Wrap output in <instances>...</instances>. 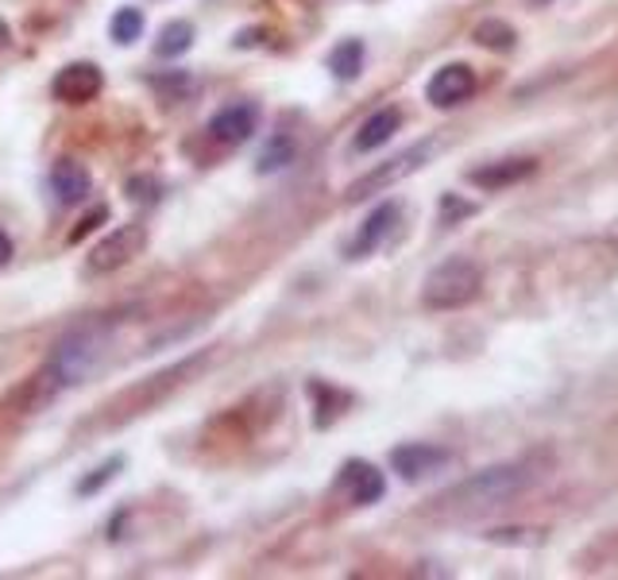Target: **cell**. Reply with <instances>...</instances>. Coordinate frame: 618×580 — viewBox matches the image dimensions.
I'll list each match as a JSON object with an SVG mask.
<instances>
[{
	"label": "cell",
	"instance_id": "4fadbf2b",
	"mask_svg": "<svg viewBox=\"0 0 618 580\" xmlns=\"http://www.w3.org/2000/svg\"><path fill=\"white\" fill-rule=\"evenodd\" d=\"M89 186H94V179H89V171H85L77 159H59L51 167V190H54V197H59L62 205L85 202Z\"/></svg>",
	"mask_w": 618,
	"mask_h": 580
},
{
	"label": "cell",
	"instance_id": "2e32d148",
	"mask_svg": "<svg viewBox=\"0 0 618 580\" xmlns=\"http://www.w3.org/2000/svg\"><path fill=\"white\" fill-rule=\"evenodd\" d=\"M472 39H475V44H480V47H487V51L507 55V51H514L518 32L507 24V20H483V24H475Z\"/></svg>",
	"mask_w": 618,
	"mask_h": 580
},
{
	"label": "cell",
	"instance_id": "5bb4252c",
	"mask_svg": "<svg viewBox=\"0 0 618 580\" xmlns=\"http://www.w3.org/2000/svg\"><path fill=\"white\" fill-rule=\"evenodd\" d=\"M399 129H402V109L387 105V109L372 112L356 132V152H375V147L390 144V136H395Z\"/></svg>",
	"mask_w": 618,
	"mask_h": 580
},
{
	"label": "cell",
	"instance_id": "5b68a950",
	"mask_svg": "<svg viewBox=\"0 0 618 580\" xmlns=\"http://www.w3.org/2000/svg\"><path fill=\"white\" fill-rule=\"evenodd\" d=\"M429 152H433V144H414L410 152H402V155H395V159H387L383 167H375L372 174H364L360 182H352V186H348V202H364V197L390 190L395 182H402L407 174H414L417 167H422V162L429 159Z\"/></svg>",
	"mask_w": 618,
	"mask_h": 580
},
{
	"label": "cell",
	"instance_id": "ac0fdd59",
	"mask_svg": "<svg viewBox=\"0 0 618 580\" xmlns=\"http://www.w3.org/2000/svg\"><path fill=\"white\" fill-rule=\"evenodd\" d=\"M294 155H298L294 140H290L287 132H275V136L267 140V147H263V155H259V174L282 171V167H290V162H294Z\"/></svg>",
	"mask_w": 618,
	"mask_h": 580
},
{
	"label": "cell",
	"instance_id": "8992f818",
	"mask_svg": "<svg viewBox=\"0 0 618 580\" xmlns=\"http://www.w3.org/2000/svg\"><path fill=\"white\" fill-rule=\"evenodd\" d=\"M475 70L468 62H449V67H440L437 74L429 77V86H425V97H429L433 109H457V105L472 101L475 94Z\"/></svg>",
	"mask_w": 618,
	"mask_h": 580
},
{
	"label": "cell",
	"instance_id": "9a60e30c",
	"mask_svg": "<svg viewBox=\"0 0 618 580\" xmlns=\"http://www.w3.org/2000/svg\"><path fill=\"white\" fill-rule=\"evenodd\" d=\"M364 59H367L364 44H360V39H344V44L332 47L329 70L340 77V82H356V77L364 74Z\"/></svg>",
	"mask_w": 618,
	"mask_h": 580
},
{
	"label": "cell",
	"instance_id": "3957f363",
	"mask_svg": "<svg viewBox=\"0 0 618 580\" xmlns=\"http://www.w3.org/2000/svg\"><path fill=\"white\" fill-rule=\"evenodd\" d=\"M483 290V271L475 259L452 256L445 264H437L422 282V302L429 310H460L468 302L480 299Z\"/></svg>",
	"mask_w": 618,
	"mask_h": 580
},
{
	"label": "cell",
	"instance_id": "7c38bea8",
	"mask_svg": "<svg viewBox=\"0 0 618 580\" xmlns=\"http://www.w3.org/2000/svg\"><path fill=\"white\" fill-rule=\"evenodd\" d=\"M537 171V159H499V162H483L475 171H468V182L480 190H507L514 182H525Z\"/></svg>",
	"mask_w": 618,
	"mask_h": 580
},
{
	"label": "cell",
	"instance_id": "30bf717a",
	"mask_svg": "<svg viewBox=\"0 0 618 580\" xmlns=\"http://www.w3.org/2000/svg\"><path fill=\"white\" fill-rule=\"evenodd\" d=\"M340 492H344L352 504L372 507L387 495V480H383V472L375 469L372 461H348L344 469H340Z\"/></svg>",
	"mask_w": 618,
	"mask_h": 580
},
{
	"label": "cell",
	"instance_id": "6da1fadb",
	"mask_svg": "<svg viewBox=\"0 0 618 580\" xmlns=\"http://www.w3.org/2000/svg\"><path fill=\"white\" fill-rule=\"evenodd\" d=\"M101 352H105V334L97 329V325L74 329V334L51 352L47 367H43V376H39L43 399H47V395L54 399V395L66 391V387L85 384V379L97 372V364H101Z\"/></svg>",
	"mask_w": 618,
	"mask_h": 580
},
{
	"label": "cell",
	"instance_id": "9c48e42d",
	"mask_svg": "<svg viewBox=\"0 0 618 580\" xmlns=\"http://www.w3.org/2000/svg\"><path fill=\"white\" fill-rule=\"evenodd\" d=\"M51 89L54 97L66 105L94 101V97L101 94V70H97L94 62H70V67H62L59 74H54Z\"/></svg>",
	"mask_w": 618,
	"mask_h": 580
},
{
	"label": "cell",
	"instance_id": "e0dca14e",
	"mask_svg": "<svg viewBox=\"0 0 618 580\" xmlns=\"http://www.w3.org/2000/svg\"><path fill=\"white\" fill-rule=\"evenodd\" d=\"M194 47V24L190 20H174L159 32V44H155V55L159 59H179Z\"/></svg>",
	"mask_w": 618,
	"mask_h": 580
},
{
	"label": "cell",
	"instance_id": "d6986e66",
	"mask_svg": "<svg viewBox=\"0 0 618 580\" xmlns=\"http://www.w3.org/2000/svg\"><path fill=\"white\" fill-rule=\"evenodd\" d=\"M109 32H112V39H117L120 47L136 44L140 35H144V12H140V9H120L117 16H112Z\"/></svg>",
	"mask_w": 618,
	"mask_h": 580
},
{
	"label": "cell",
	"instance_id": "8fae6325",
	"mask_svg": "<svg viewBox=\"0 0 618 580\" xmlns=\"http://www.w3.org/2000/svg\"><path fill=\"white\" fill-rule=\"evenodd\" d=\"M255 120H259V112H255V105H225L220 112H213L209 120V136L217 140V144L225 147H240L252 140L255 132Z\"/></svg>",
	"mask_w": 618,
	"mask_h": 580
},
{
	"label": "cell",
	"instance_id": "277c9868",
	"mask_svg": "<svg viewBox=\"0 0 618 580\" xmlns=\"http://www.w3.org/2000/svg\"><path fill=\"white\" fill-rule=\"evenodd\" d=\"M144 247H147V229H144V225H136V221L120 225V229H112L109 237H105L101 244L89 252V271H94V275L117 271V267L132 264V259H136Z\"/></svg>",
	"mask_w": 618,
	"mask_h": 580
},
{
	"label": "cell",
	"instance_id": "603a6c76",
	"mask_svg": "<svg viewBox=\"0 0 618 580\" xmlns=\"http://www.w3.org/2000/svg\"><path fill=\"white\" fill-rule=\"evenodd\" d=\"M440 209H445V221H449V217H468V214H475V205L457 202V197H452V194H445V202H440Z\"/></svg>",
	"mask_w": 618,
	"mask_h": 580
},
{
	"label": "cell",
	"instance_id": "7402d4cb",
	"mask_svg": "<svg viewBox=\"0 0 618 580\" xmlns=\"http://www.w3.org/2000/svg\"><path fill=\"white\" fill-rule=\"evenodd\" d=\"M105 217H109V209H105V205H94V214L85 217V221H82V225H77V229H74V232H70V244H77V240H82V237H89V232H94V229H97V225H101V221H105Z\"/></svg>",
	"mask_w": 618,
	"mask_h": 580
},
{
	"label": "cell",
	"instance_id": "cb8c5ba5",
	"mask_svg": "<svg viewBox=\"0 0 618 580\" xmlns=\"http://www.w3.org/2000/svg\"><path fill=\"white\" fill-rule=\"evenodd\" d=\"M9 259H12V240L0 232V267H9Z\"/></svg>",
	"mask_w": 618,
	"mask_h": 580
},
{
	"label": "cell",
	"instance_id": "52a82bcc",
	"mask_svg": "<svg viewBox=\"0 0 618 580\" xmlns=\"http://www.w3.org/2000/svg\"><path fill=\"white\" fill-rule=\"evenodd\" d=\"M449 461H452V452L429 442H410L390 452V464H395V472H399L407 484H417V480L433 476V472H440Z\"/></svg>",
	"mask_w": 618,
	"mask_h": 580
},
{
	"label": "cell",
	"instance_id": "44dd1931",
	"mask_svg": "<svg viewBox=\"0 0 618 580\" xmlns=\"http://www.w3.org/2000/svg\"><path fill=\"white\" fill-rule=\"evenodd\" d=\"M159 182L155 179H132L128 182V197H132V202H155V197H159Z\"/></svg>",
	"mask_w": 618,
	"mask_h": 580
},
{
	"label": "cell",
	"instance_id": "ba28073f",
	"mask_svg": "<svg viewBox=\"0 0 618 580\" xmlns=\"http://www.w3.org/2000/svg\"><path fill=\"white\" fill-rule=\"evenodd\" d=\"M399 217H402L399 202L375 205L372 214H367V221L360 225V232L352 237V244H348V259H364V256H372V252H379L383 240L395 232V225H399Z\"/></svg>",
	"mask_w": 618,
	"mask_h": 580
},
{
	"label": "cell",
	"instance_id": "ffe728a7",
	"mask_svg": "<svg viewBox=\"0 0 618 580\" xmlns=\"http://www.w3.org/2000/svg\"><path fill=\"white\" fill-rule=\"evenodd\" d=\"M124 469V457H112V461H105L101 469H94V476H85L82 484H77V495H94L101 492L109 480H117V472Z\"/></svg>",
	"mask_w": 618,
	"mask_h": 580
},
{
	"label": "cell",
	"instance_id": "7a4b0ae2",
	"mask_svg": "<svg viewBox=\"0 0 618 580\" xmlns=\"http://www.w3.org/2000/svg\"><path fill=\"white\" fill-rule=\"evenodd\" d=\"M530 469L525 464H499V469H483L475 472L472 480H464L460 487H452L449 495H440V504L449 507V511H487V507L495 504H507V499H514L518 492H522L525 484H530Z\"/></svg>",
	"mask_w": 618,
	"mask_h": 580
},
{
	"label": "cell",
	"instance_id": "d4e9b609",
	"mask_svg": "<svg viewBox=\"0 0 618 580\" xmlns=\"http://www.w3.org/2000/svg\"><path fill=\"white\" fill-rule=\"evenodd\" d=\"M525 4H534V9H545V4H553V0H525Z\"/></svg>",
	"mask_w": 618,
	"mask_h": 580
}]
</instances>
